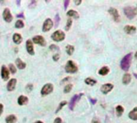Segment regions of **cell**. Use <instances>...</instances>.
<instances>
[{"label":"cell","mask_w":137,"mask_h":123,"mask_svg":"<svg viewBox=\"0 0 137 123\" xmlns=\"http://www.w3.org/2000/svg\"><path fill=\"white\" fill-rule=\"evenodd\" d=\"M3 105L0 104V115L3 114Z\"/></svg>","instance_id":"cell-42"},{"label":"cell","mask_w":137,"mask_h":123,"mask_svg":"<svg viewBox=\"0 0 137 123\" xmlns=\"http://www.w3.org/2000/svg\"><path fill=\"white\" fill-rule=\"evenodd\" d=\"M5 121H6V123H16L17 121V117L13 114H11L6 117Z\"/></svg>","instance_id":"cell-23"},{"label":"cell","mask_w":137,"mask_h":123,"mask_svg":"<svg viewBox=\"0 0 137 123\" xmlns=\"http://www.w3.org/2000/svg\"><path fill=\"white\" fill-rule=\"evenodd\" d=\"M91 123H100V121H99L98 119H97V118H94V119L92 120V122H91Z\"/></svg>","instance_id":"cell-44"},{"label":"cell","mask_w":137,"mask_h":123,"mask_svg":"<svg viewBox=\"0 0 137 123\" xmlns=\"http://www.w3.org/2000/svg\"><path fill=\"white\" fill-rule=\"evenodd\" d=\"M16 17L17 18H20V19H24V14H23V12H21L20 14H18L17 15H16Z\"/></svg>","instance_id":"cell-38"},{"label":"cell","mask_w":137,"mask_h":123,"mask_svg":"<svg viewBox=\"0 0 137 123\" xmlns=\"http://www.w3.org/2000/svg\"><path fill=\"white\" fill-rule=\"evenodd\" d=\"M26 48H27V52H28V54H30L31 56H33L35 54L33 43L31 40H27V42H26Z\"/></svg>","instance_id":"cell-12"},{"label":"cell","mask_w":137,"mask_h":123,"mask_svg":"<svg viewBox=\"0 0 137 123\" xmlns=\"http://www.w3.org/2000/svg\"><path fill=\"white\" fill-rule=\"evenodd\" d=\"M3 18L7 23H11L13 19V16L9 8H5L3 13Z\"/></svg>","instance_id":"cell-10"},{"label":"cell","mask_w":137,"mask_h":123,"mask_svg":"<svg viewBox=\"0 0 137 123\" xmlns=\"http://www.w3.org/2000/svg\"><path fill=\"white\" fill-rule=\"evenodd\" d=\"M128 117L131 120L133 121H137V106L135 107V108L131 110L128 114Z\"/></svg>","instance_id":"cell-17"},{"label":"cell","mask_w":137,"mask_h":123,"mask_svg":"<svg viewBox=\"0 0 137 123\" xmlns=\"http://www.w3.org/2000/svg\"><path fill=\"white\" fill-rule=\"evenodd\" d=\"M109 72H110V68L107 66H104V67L101 68L98 71V74L101 76H106V75H107Z\"/></svg>","instance_id":"cell-22"},{"label":"cell","mask_w":137,"mask_h":123,"mask_svg":"<svg viewBox=\"0 0 137 123\" xmlns=\"http://www.w3.org/2000/svg\"><path fill=\"white\" fill-rule=\"evenodd\" d=\"M82 3V0H78V1H74V3H75V5H77V6L80 5V4H81Z\"/></svg>","instance_id":"cell-43"},{"label":"cell","mask_w":137,"mask_h":123,"mask_svg":"<svg viewBox=\"0 0 137 123\" xmlns=\"http://www.w3.org/2000/svg\"><path fill=\"white\" fill-rule=\"evenodd\" d=\"M124 31L125 32L126 34L133 35L136 32V27L135 26H131V25H126L124 27Z\"/></svg>","instance_id":"cell-14"},{"label":"cell","mask_w":137,"mask_h":123,"mask_svg":"<svg viewBox=\"0 0 137 123\" xmlns=\"http://www.w3.org/2000/svg\"><path fill=\"white\" fill-rule=\"evenodd\" d=\"M135 8H136V10H137V6H136V7H135Z\"/></svg>","instance_id":"cell-49"},{"label":"cell","mask_w":137,"mask_h":123,"mask_svg":"<svg viewBox=\"0 0 137 123\" xmlns=\"http://www.w3.org/2000/svg\"><path fill=\"white\" fill-rule=\"evenodd\" d=\"M67 104V101H62V102H60V104H59V106L57 107V109H56V114H57L60 110H62V108H63V107L65 105Z\"/></svg>","instance_id":"cell-28"},{"label":"cell","mask_w":137,"mask_h":123,"mask_svg":"<svg viewBox=\"0 0 137 123\" xmlns=\"http://www.w3.org/2000/svg\"><path fill=\"white\" fill-rule=\"evenodd\" d=\"M72 23H73L72 19H69L67 20V23H66L65 27V31H69V30L70 29V27H72Z\"/></svg>","instance_id":"cell-30"},{"label":"cell","mask_w":137,"mask_h":123,"mask_svg":"<svg viewBox=\"0 0 137 123\" xmlns=\"http://www.w3.org/2000/svg\"><path fill=\"white\" fill-rule=\"evenodd\" d=\"M32 41L35 43H37L42 47H44L46 45V41H45L44 38L42 36H36L32 38Z\"/></svg>","instance_id":"cell-11"},{"label":"cell","mask_w":137,"mask_h":123,"mask_svg":"<svg viewBox=\"0 0 137 123\" xmlns=\"http://www.w3.org/2000/svg\"><path fill=\"white\" fill-rule=\"evenodd\" d=\"M114 88V85L111 84V83H107V84H104L101 86V92L103 94H107L110 92Z\"/></svg>","instance_id":"cell-9"},{"label":"cell","mask_w":137,"mask_h":123,"mask_svg":"<svg viewBox=\"0 0 137 123\" xmlns=\"http://www.w3.org/2000/svg\"><path fill=\"white\" fill-rule=\"evenodd\" d=\"M69 4V0H66V1H65V2H64V7H65V10L67 9V7H68Z\"/></svg>","instance_id":"cell-40"},{"label":"cell","mask_w":137,"mask_h":123,"mask_svg":"<svg viewBox=\"0 0 137 123\" xmlns=\"http://www.w3.org/2000/svg\"><path fill=\"white\" fill-rule=\"evenodd\" d=\"M53 91V85L52 84H46L43 86L40 94L42 96H46V95H49V94H51Z\"/></svg>","instance_id":"cell-7"},{"label":"cell","mask_w":137,"mask_h":123,"mask_svg":"<svg viewBox=\"0 0 137 123\" xmlns=\"http://www.w3.org/2000/svg\"><path fill=\"white\" fill-rule=\"evenodd\" d=\"M131 81V75L128 72L125 73L123 76V79H122V82H123V84L124 85H129Z\"/></svg>","instance_id":"cell-16"},{"label":"cell","mask_w":137,"mask_h":123,"mask_svg":"<svg viewBox=\"0 0 137 123\" xmlns=\"http://www.w3.org/2000/svg\"><path fill=\"white\" fill-rule=\"evenodd\" d=\"M13 41H14L15 43L20 44V43H22V41H23V38H22V36H21L20 34L16 33V34H14V36H13Z\"/></svg>","instance_id":"cell-21"},{"label":"cell","mask_w":137,"mask_h":123,"mask_svg":"<svg viewBox=\"0 0 137 123\" xmlns=\"http://www.w3.org/2000/svg\"><path fill=\"white\" fill-rule=\"evenodd\" d=\"M67 15L69 17H72V18L76 19H79V14L76 11H74V10H69L67 12Z\"/></svg>","instance_id":"cell-18"},{"label":"cell","mask_w":137,"mask_h":123,"mask_svg":"<svg viewBox=\"0 0 137 123\" xmlns=\"http://www.w3.org/2000/svg\"><path fill=\"white\" fill-rule=\"evenodd\" d=\"M89 101H90V103L92 105H95L96 102H97V99H94V98H90L89 97Z\"/></svg>","instance_id":"cell-39"},{"label":"cell","mask_w":137,"mask_h":123,"mask_svg":"<svg viewBox=\"0 0 137 123\" xmlns=\"http://www.w3.org/2000/svg\"><path fill=\"white\" fill-rule=\"evenodd\" d=\"M15 26H16V28L20 29V28H23L24 27V23L21 19H19V20H17L16 22V24H15Z\"/></svg>","instance_id":"cell-27"},{"label":"cell","mask_w":137,"mask_h":123,"mask_svg":"<svg viewBox=\"0 0 137 123\" xmlns=\"http://www.w3.org/2000/svg\"><path fill=\"white\" fill-rule=\"evenodd\" d=\"M16 66L19 69H24L26 68V64L23 62V61L20 59V58H17L16 60Z\"/></svg>","instance_id":"cell-19"},{"label":"cell","mask_w":137,"mask_h":123,"mask_svg":"<svg viewBox=\"0 0 137 123\" xmlns=\"http://www.w3.org/2000/svg\"><path fill=\"white\" fill-rule=\"evenodd\" d=\"M85 83L88 85H91V86H93L95 85H96L97 83V81L95 80V79H92V78H90V77H88L85 80Z\"/></svg>","instance_id":"cell-25"},{"label":"cell","mask_w":137,"mask_h":123,"mask_svg":"<svg viewBox=\"0 0 137 123\" xmlns=\"http://www.w3.org/2000/svg\"><path fill=\"white\" fill-rule=\"evenodd\" d=\"M52 39L56 41V42H60V41H62L65 40V34L62 32V31H56V32L51 36Z\"/></svg>","instance_id":"cell-4"},{"label":"cell","mask_w":137,"mask_h":123,"mask_svg":"<svg viewBox=\"0 0 137 123\" xmlns=\"http://www.w3.org/2000/svg\"><path fill=\"white\" fill-rule=\"evenodd\" d=\"M35 123H44L43 121H36Z\"/></svg>","instance_id":"cell-47"},{"label":"cell","mask_w":137,"mask_h":123,"mask_svg":"<svg viewBox=\"0 0 137 123\" xmlns=\"http://www.w3.org/2000/svg\"><path fill=\"white\" fill-rule=\"evenodd\" d=\"M71 78L69 77V76H67V77H65V78H64L62 81V83H60V84H63L64 82H67V81H69V80H70Z\"/></svg>","instance_id":"cell-41"},{"label":"cell","mask_w":137,"mask_h":123,"mask_svg":"<svg viewBox=\"0 0 137 123\" xmlns=\"http://www.w3.org/2000/svg\"><path fill=\"white\" fill-rule=\"evenodd\" d=\"M9 74L10 72L8 68L5 65H3L1 68V76L3 81H7L9 79Z\"/></svg>","instance_id":"cell-13"},{"label":"cell","mask_w":137,"mask_h":123,"mask_svg":"<svg viewBox=\"0 0 137 123\" xmlns=\"http://www.w3.org/2000/svg\"><path fill=\"white\" fill-rule=\"evenodd\" d=\"M65 72L68 73H75L78 72V67L73 60H68L66 65L65 67Z\"/></svg>","instance_id":"cell-3"},{"label":"cell","mask_w":137,"mask_h":123,"mask_svg":"<svg viewBox=\"0 0 137 123\" xmlns=\"http://www.w3.org/2000/svg\"><path fill=\"white\" fill-rule=\"evenodd\" d=\"M133 76H135V77L137 79V73H133Z\"/></svg>","instance_id":"cell-46"},{"label":"cell","mask_w":137,"mask_h":123,"mask_svg":"<svg viewBox=\"0 0 137 123\" xmlns=\"http://www.w3.org/2000/svg\"><path fill=\"white\" fill-rule=\"evenodd\" d=\"M59 59H60V55H59V54H55V55L53 56V60L54 61H57V60H59Z\"/></svg>","instance_id":"cell-36"},{"label":"cell","mask_w":137,"mask_h":123,"mask_svg":"<svg viewBox=\"0 0 137 123\" xmlns=\"http://www.w3.org/2000/svg\"><path fill=\"white\" fill-rule=\"evenodd\" d=\"M8 70H9L12 74H15V73L16 72V67L14 66L13 64H10V65H9V68H8Z\"/></svg>","instance_id":"cell-31"},{"label":"cell","mask_w":137,"mask_h":123,"mask_svg":"<svg viewBox=\"0 0 137 123\" xmlns=\"http://www.w3.org/2000/svg\"><path fill=\"white\" fill-rule=\"evenodd\" d=\"M60 21V15H59V14H56V16H55V27H58Z\"/></svg>","instance_id":"cell-32"},{"label":"cell","mask_w":137,"mask_h":123,"mask_svg":"<svg viewBox=\"0 0 137 123\" xmlns=\"http://www.w3.org/2000/svg\"><path fill=\"white\" fill-rule=\"evenodd\" d=\"M16 4H17L18 7H20V4H21V1H16Z\"/></svg>","instance_id":"cell-45"},{"label":"cell","mask_w":137,"mask_h":123,"mask_svg":"<svg viewBox=\"0 0 137 123\" xmlns=\"http://www.w3.org/2000/svg\"><path fill=\"white\" fill-rule=\"evenodd\" d=\"M36 4H37V1H36V0H32V1L30 2V3H29V5H28V7H29L30 9L35 8L36 6Z\"/></svg>","instance_id":"cell-33"},{"label":"cell","mask_w":137,"mask_h":123,"mask_svg":"<svg viewBox=\"0 0 137 123\" xmlns=\"http://www.w3.org/2000/svg\"><path fill=\"white\" fill-rule=\"evenodd\" d=\"M16 83H17V80L16 79H11L8 83H7V88L8 91H14L15 88H16Z\"/></svg>","instance_id":"cell-15"},{"label":"cell","mask_w":137,"mask_h":123,"mask_svg":"<svg viewBox=\"0 0 137 123\" xmlns=\"http://www.w3.org/2000/svg\"><path fill=\"white\" fill-rule=\"evenodd\" d=\"M135 59H137V52H136L135 54Z\"/></svg>","instance_id":"cell-48"},{"label":"cell","mask_w":137,"mask_h":123,"mask_svg":"<svg viewBox=\"0 0 137 123\" xmlns=\"http://www.w3.org/2000/svg\"><path fill=\"white\" fill-rule=\"evenodd\" d=\"M53 123H63L62 122V119L60 117H56L55 120H54V122Z\"/></svg>","instance_id":"cell-37"},{"label":"cell","mask_w":137,"mask_h":123,"mask_svg":"<svg viewBox=\"0 0 137 123\" xmlns=\"http://www.w3.org/2000/svg\"><path fill=\"white\" fill-rule=\"evenodd\" d=\"M0 37H1V34H0Z\"/></svg>","instance_id":"cell-50"},{"label":"cell","mask_w":137,"mask_h":123,"mask_svg":"<svg viewBox=\"0 0 137 123\" xmlns=\"http://www.w3.org/2000/svg\"><path fill=\"white\" fill-rule=\"evenodd\" d=\"M27 102H28V98L27 97H25L23 95H21V96L19 97V98H18V104L20 105H24L27 104Z\"/></svg>","instance_id":"cell-20"},{"label":"cell","mask_w":137,"mask_h":123,"mask_svg":"<svg viewBox=\"0 0 137 123\" xmlns=\"http://www.w3.org/2000/svg\"><path fill=\"white\" fill-rule=\"evenodd\" d=\"M108 12L111 15V17H112V19L115 22H116V23L120 22V15H119V11L116 8L111 7V8H109Z\"/></svg>","instance_id":"cell-6"},{"label":"cell","mask_w":137,"mask_h":123,"mask_svg":"<svg viewBox=\"0 0 137 123\" xmlns=\"http://www.w3.org/2000/svg\"><path fill=\"white\" fill-rule=\"evenodd\" d=\"M124 14L127 16V19H132L137 15V10L135 7H132L131 6H127L124 8Z\"/></svg>","instance_id":"cell-2"},{"label":"cell","mask_w":137,"mask_h":123,"mask_svg":"<svg viewBox=\"0 0 137 123\" xmlns=\"http://www.w3.org/2000/svg\"><path fill=\"white\" fill-rule=\"evenodd\" d=\"M115 111H116V115L117 117H121L122 115H123L124 112V108L122 105H119L116 106L115 108Z\"/></svg>","instance_id":"cell-24"},{"label":"cell","mask_w":137,"mask_h":123,"mask_svg":"<svg viewBox=\"0 0 137 123\" xmlns=\"http://www.w3.org/2000/svg\"><path fill=\"white\" fill-rule=\"evenodd\" d=\"M53 20L51 19H47L43 23V27H42V31L44 32H47L49 31H50L53 27Z\"/></svg>","instance_id":"cell-8"},{"label":"cell","mask_w":137,"mask_h":123,"mask_svg":"<svg viewBox=\"0 0 137 123\" xmlns=\"http://www.w3.org/2000/svg\"><path fill=\"white\" fill-rule=\"evenodd\" d=\"M72 88H73V85H71V84H69V85H67L65 87V89H64V93L65 94H69V92L72 90Z\"/></svg>","instance_id":"cell-29"},{"label":"cell","mask_w":137,"mask_h":123,"mask_svg":"<svg viewBox=\"0 0 137 123\" xmlns=\"http://www.w3.org/2000/svg\"><path fill=\"white\" fill-rule=\"evenodd\" d=\"M65 50H66V52L69 56H72L74 52V47L72 45H67Z\"/></svg>","instance_id":"cell-26"},{"label":"cell","mask_w":137,"mask_h":123,"mask_svg":"<svg viewBox=\"0 0 137 123\" xmlns=\"http://www.w3.org/2000/svg\"><path fill=\"white\" fill-rule=\"evenodd\" d=\"M33 89V85L32 84H27L26 85V90L28 92V93H30V92H32V90Z\"/></svg>","instance_id":"cell-35"},{"label":"cell","mask_w":137,"mask_h":123,"mask_svg":"<svg viewBox=\"0 0 137 123\" xmlns=\"http://www.w3.org/2000/svg\"><path fill=\"white\" fill-rule=\"evenodd\" d=\"M83 96V94H75L70 100V102L69 104V110H73L74 107H75V105L78 101H79V100L81 99V97Z\"/></svg>","instance_id":"cell-5"},{"label":"cell","mask_w":137,"mask_h":123,"mask_svg":"<svg viewBox=\"0 0 137 123\" xmlns=\"http://www.w3.org/2000/svg\"><path fill=\"white\" fill-rule=\"evenodd\" d=\"M49 49L51 51H59L60 50V48L58 47V46L55 45V44H51L49 46Z\"/></svg>","instance_id":"cell-34"},{"label":"cell","mask_w":137,"mask_h":123,"mask_svg":"<svg viewBox=\"0 0 137 123\" xmlns=\"http://www.w3.org/2000/svg\"><path fill=\"white\" fill-rule=\"evenodd\" d=\"M131 59H132L131 52H130L124 56V58L120 61V68H122V70H124V72H127L129 70V68L131 67Z\"/></svg>","instance_id":"cell-1"}]
</instances>
